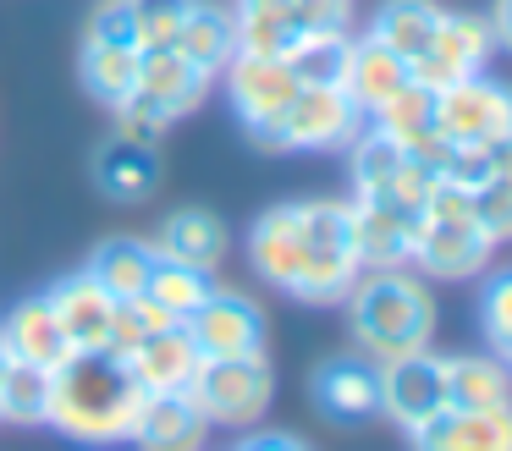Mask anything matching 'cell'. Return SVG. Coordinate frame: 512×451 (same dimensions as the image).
<instances>
[{
  "label": "cell",
  "mask_w": 512,
  "mask_h": 451,
  "mask_svg": "<svg viewBox=\"0 0 512 451\" xmlns=\"http://www.w3.org/2000/svg\"><path fill=\"white\" fill-rule=\"evenodd\" d=\"M254 275L298 303H347L364 264L353 253L342 198H309V204H276L248 231Z\"/></svg>",
  "instance_id": "obj_1"
},
{
  "label": "cell",
  "mask_w": 512,
  "mask_h": 451,
  "mask_svg": "<svg viewBox=\"0 0 512 451\" xmlns=\"http://www.w3.org/2000/svg\"><path fill=\"white\" fill-rule=\"evenodd\" d=\"M138 407H144V385L133 380V369L122 358H111V352H72L50 374L45 424H56L78 446H122V440H133Z\"/></svg>",
  "instance_id": "obj_2"
},
{
  "label": "cell",
  "mask_w": 512,
  "mask_h": 451,
  "mask_svg": "<svg viewBox=\"0 0 512 451\" xmlns=\"http://www.w3.org/2000/svg\"><path fill=\"white\" fill-rule=\"evenodd\" d=\"M435 292L413 270H364L347 292V325L369 363H391L424 352L435 336Z\"/></svg>",
  "instance_id": "obj_3"
},
{
  "label": "cell",
  "mask_w": 512,
  "mask_h": 451,
  "mask_svg": "<svg viewBox=\"0 0 512 451\" xmlns=\"http://www.w3.org/2000/svg\"><path fill=\"white\" fill-rule=\"evenodd\" d=\"M490 259H496V242L474 220V193L435 176L430 198L419 209V226H413L408 270L424 281H474L490 270Z\"/></svg>",
  "instance_id": "obj_4"
},
{
  "label": "cell",
  "mask_w": 512,
  "mask_h": 451,
  "mask_svg": "<svg viewBox=\"0 0 512 451\" xmlns=\"http://www.w3.org/2000/svg\"><path fill=\"white\" fill-rule=\"evenodd\" d=\"M210 83H215V77L199 72V66H193L182 50H144L133 94L116 105V127H133V132L160 138L171 121H182L188 110L204 105Z\"/></svg>",
  "instance_id": "obj_5"
},
{
  "label": "cell",
  "mask_w": 512,
  "mask_h": 451,
  "mask_svg": "<svg viewBox=\"0 0 512 451\" xmlns=\"http://www.w3.org/2000/svg\"><path fill=\"white\" fill-rule=\"evenodd\" d=\"M188 396L210 429H254V424H265L270 402H276V369H270L265 352L204 358L199 374L188 380Z\"/></svg>",
  "instance_id": "obj_6"
},
{
  "label": "cell",
  "mask_w": 512,
  "mask_h": 451,
  "mask_svg": "<svg viewBox=\"0 0 512 451\" xmlns=\"http://www.w3.org/2000/svg\"><path fill=\"white\" fill-rule=\"evenodd\" d=\"M435 132L457 149H496L501 138H512V83L479 72L435 88Z\"/></svg>",
  "instance_id": "obj_7"
},
{
  "label": "cell",
  "mask_w": 512,
  "mask_h": 451,
  "mask_svg": "<svg viewBox=\"0 0 512 451\" xmlns=\"http://www.w3.org/2000/svg\"><path fill=\"white\" fill-rule=\"evenodd\" d=\"M221 77H226V94H232L243 132L259 149H276V127L287 116L292 94H298V77L281 66V55H243V50L226 61Z\"/></svg>",
  "instance_id": "obj_8"
},
{
  "label": "cell",
  "mask_w": 512,
  "mask_h": 451,
  "mask_svg": "<svg viewBox=\"0 0 512 451\" xmlns=\"http://www.w3.org/2000/svg\"><path fill=\"white\" fill-rule=\"evenodd\" d=\"M182 330L193 336L199 358H248L265 352V308L237 286H210L199 308L182 319Z\"/></svg>",
  "instance_id": "obj_9"
},
{
  "label": "cell",
  "mask_w": 512,
  "mask_h": 451,
  "mask_svg": "<svg viewBox=\"0 0 512 451\" xmlns=\"http://www.w3.org/2000/svg\"><path fill=\"white\" fill-rule=\"evenodd\" d=\"M496 55V39H490V22L474 17V11H441L424 55L413 61V77L430 88L463 83V77H479Z\"/></svg>",
  "instance_id": "obj_10"
},
{
  "label": "cell",
  "mask_w": 512,
  "mask_h": 451,
  "mask_svg": "<svg viewBox=\"0 0 512 451\" xmlns=\"http://www.w3.org/2000/svg\"><path fill=\"white\" fill-rule=\"evenodd\" d=\"M364 116L342 88H298L276 127V149H347Z\"/></svg>",
  "instance_id": "obj_11"
},
{
  "label": "cell",
  "mask_w": 512,
  "mask_h": 451,
  "mask_svg": "<svg viewBox=\"0 0 512 451\" xmlns=\"http://www.w3.org/2000/svg\"><path fill=\"white\" fill-rule=\"evenodd\" d=\"M441 407H446V374H441V358H435L430 347L380 363V413H386L402 435L430 424Z\"/></svg>",
  "instance_id": "obj_12"
},
{
  "label": "cell",
  "mask_w": 512,
  "mask_h": 451,
  "mask_svg": "<svg viewBox=\"0 0 512 451\" xmlns=\"http://www.w3.org/2000/svg\"><path fill=\"white\" fill-rule=\"evenodd\" d=\"M413 226H419L413 209L380 204V198H353L347 204V231H353V253L364 270H408Z\"/></svg>",
  "instance_id": "obj_13"
},
{
  "label": "cell",
  "mask_w": 512,
  "mask_h": 451,
  "mask_svg": "<svg viewBox=\"0 0 512 451\" xmlns=\"http://www.w3.org/2000/svg\"><path fill=\"white\" fill-rule=\"evenodd\" d=\"M369 127H380L402 154H413V160H424V165H441L446 149H452V143L435 132V88L419 83V77H408V83L369 116Z\"/></svg>",
  "instance_id": "obj_14"
},
{
  "label": "cell",
  "mask_w": 512,
  "mask_h": 451,
  "mask_svg": "<svg viewBox=\"0 0 512 451\" xmlns=\"http://www.w3.org/2000/svg\"><path fill=\"white\" fill-rule=\"evenodd\" d=\"M0 358L34 363V369H45V374H56L61 363L72 358V341H67V330H61L50 297H28V303H17L12 314L0 319Z\"/></svg>",
  "instance_id": "obj_15"
},
{
  "label": "cell",
  "mask_w": 512,
  "mask_h": 451,
  "mask_svg": "<svg viewBox=\"0 0 512 451\" xmlns=\"http://www.w3.org/2000/svg\"><path fill=\"white\" fill-rule=\"evenodd\" d=\"M413 451H512V407H441L430 424L408 429Z\"/></svg>",
  "instance_id": "obj_16"
},
{
  "label": "cell",
  "mask_w": 512,
  "mask_h": 451,
  "mask_svg": "<svg viewBox=\"0 0 512 451\" xmlns=\"http://www.w3.org/2000/svg\"><path fill=\"white\" fill-rule=\"evenodd\" d=\"M94 182H100V193L122 198V204L149 198L160 187L155 138H149V132H133V127H116L111 138L100 143V154H94Z\"/></svg>",
  "instance_id": "obj_17"
},
{
  "label": "cell",
  "mask_w": 512,
  "mask_h": 451,
  "mask_svg": "<svg viewBox=\"0 0 512 451\" xmlns=\"http://www.w3.org/2000/svg\"><path fill=\"white\" fill-rule=\"evenodd\" d=\"M320 413H331L336 424H358V418L380 413V363H369L364 352H347V358H325L309 380Z\"/></svg>",
  "instance_id": "obj_18"
},
{
  "label": "cell",
  "mask_w": 512,
  "mask_h": 451,
  "mask_svg": "<svg viewBox=\"0 0 512 451\" xmlns=\"http://www.w3.org/2000/svg\"><path fill=\"white\" fill-rule=\"evenodd\" d=\"M50 308H56L61 330H67L72 352H105V336H111V314H116V297L94 281L89 270L67 275V281L50 286Z\"/></svg>",
  "instance_id": "obj_19"
},
{
  "label": "cell",
  "mask_w": 512,
  "mask_h": 451,
  "mask_svg": "<svg viewBox=\"0 0 512 451\" xmlns=\"http://www.w3.org/2000/svg\"><path fill=\"white\" fill-rule=\"evenodd\" d=\"M408 77H413V66L402 61V55H391L386 44L369 39V33H353V44H347V66H342V94L358 105L364 121L375 116V110L386 105Z\"/></svg>",
  "instance_id": "obj_20"
},
{
  "label": "cell",
  "mask_w": 512,
  "mask_h": 451,
  "mask_svg": "<svg viewBox=\"0 0 512 451\" xmlns=\"http://www.w3.org/2000/svg\"><path fill=\"white\" fill-rule=\"evenodd\" d=\"M204 440H210V424H204V413L193 407L188 391L144 396L138 424H133L138 451H204Z\"/></svg>",
  "instance_id": "obj_21"
},
{
  "label": "cell",
  "mask_w": 512,
  "mask_h": 451,
  "mask_svg": "<svg viewBox=\"0 0 512 451\" xmlns=\"http://www.w3.org/2000/svg\"><path fill=\"white\" fill-rule=\"evenodd\" d=\"M441 374H446V407H463V413L512 407V369L501 352H457V358H441Z\"/></svg>",
  "instance_id": "obj_22"
},
{
  "label": "cell",
  "mask_w": 512,
  "mask_h": 451,
  "mask_svg": "<svg viewBox=\"0 0 512 451\" xmlns=\"http://www.w3.org/2000/svg\"><path fill=\"white\" fill-rule=\"evenodd\" d=\"M149 248H155V259L188 264V270H215L226 259V226L210 209H177V215L160 220Z\"/></svg>",
  "instance_id": "obj_23"
},
{
  "label": "cell",
  "mask_w": 512,
  "mask_h": 451,
  "mask_svg": "<svg viewBox=\"0 0 512 451\" xmlns=\"http://www.w3.org/2000/svg\"><path fill=\"white\" fill-rule=\"evenodd\" d=\"M199 363L204 358H199V347H193V336L182 325H171V330H160L155 341H144V347L127 358V369L144 385V396H160V391H188Z\"/></svg>",
  "instance_id": "obj_24"
},
{
  "label": "cell",
  "mask_w": 512,
  "mask_h": 451,
  "mask_svg": "<svg viewBox=\"0 0 512 451\" xmlns=\"http://www.w3.org/2000/svg\"><path fill=\"white\" fill-rule=\"evenodd\" d=\"M171 50H182L199 72L221 77L226 61L237 55V28H232V11L215 6V0H188V17H182L177 28V44Z\"/></svg>",
  "instance_id": "obj_25"
},
{
  "label": "cell",
  "mask_w": 512,
  "mask_h": 451,
  "mask_svg": "<svg viewBox=\"0 0 512 451\" xmlns=\"http://www.w3.org/2000/svg\"><path fill=\"white\" fill-rule=\"evenodd\" d=\"M446 6H435V0H380L375 11H369V39H380L391 55H402V61H419L424 44H430L435 22H441Z\"/></svg>",
  "instance_id": "obj_26"
},
{
  "label": "cell",
  "mask_w": 512,
  "mask_h": 451,
  "mask_svg": "<svg viewBox=\"0 0 512 451\" xmlns=\"http://www.w3.org/2000/svg\"><path fill=\"white\" fill-rule=\"evenodd\" d=\"M138 61L144 50L138 44H105V39H83V55H78V72H83V88L100 99L105 110H116L138 83Z\"/></svg>",
  "instance_id": "obj_27"
},
{
  "label": "cell",
  "mask_w": 512,
  "mask_h": 451,
  "mask_svg": "<svg viewBox=\"0 0 512 451\" xmlns=\"http://www.w3.org/2000/svg\"><path fill=\"white\" fill-rule=\"evenodd\" d=\"M232 28L243 55H281L298 39L292 0H232Z\"/></svg>",
  "instance_id": "obj_28"
},
{
  "label": "cell",
  "mask_w": 512,
  "mask_h": 451,
  "mask_svg": "<svg viewBox=\"0 0 512 451\" xmlns=\"http://www.w3.org/2000/svg\"><path fill=\"white\" fill-rule=\"evenodd\" d=\"M89 275L111 297H138V292H149V275H155V248L138 237H111L94 248Z\"/></svg>",
  "instance_id": "obj_29"
},
{
  "label": "cell",
  "mask_w": 512,
  "mask_h": 451,
  "mask_svg": "<svg viewBox=\"0 0 512 451\" xmlns=\"http://www.w3.org/2000/svg\"><path fill=\"white\" fill-rule=\"evenodd\" d=\"M347 44H353V33H298L281 50V66L298 77V88H342Z\"/></svg>",
  "instance_id": "obj_30"
},
{
  "label": "cell",
  "mask_w": 512,
  "mask_h": 451,
  "mask_svg": "<svg viewBox=\"0 0 512 451\" xmlns=\"http://www.w3.org/2000/svg\"><path fill=\"white\" fill-rule=\"evenodd\" d=\"M50 413V374L34 363L0 358V424H45Z\"/></svg>",
  "instance_id": "obj_31"
},
{
  "label": "cell",
  "mask_w": 512,
  "mask_h": 451,
  "mask_svg": "<svg viewBox=\"0 0 512 451\" xmlns=\"http://www.w3.org/2000/svg\"><path fill=\"white\" fill-rule=\"evenodd\" d=\"M171 325H177V319H171L149 292H138V297H116V314H111V336H105V352L127 363L138 347H144V341H155L160 330H171Z\"/></svg>",
  "instance_id": "obj_32"
},
{
  "label": "cell",
  "mask_w": 512,
  "mask_h": 451,
  "mask_svg": "<svg viewBox=\"0 0 512 451\" xmlns=\"http://www.w3.org/2000/svg\"><path fill=\"white\" fill-rule=\"evenodd\" d=\"M402 160H408V154H402L380 127H358V138L347 143V171H353L358 198H364V193H380V187L391 182V171H397Z\"/></svg>",
  "instance_id": "obj_33"
},
{
  "label": "cell",
  "mask_w": 512,
  "mask_h": 451,
  "mask_svg": "<svg viewBox=\"0 0 512 451\" xmlns=\"http://www.w3.org/2000/svg\"><path fill=\"white\" fill-rule=\"evenodd\" d=\"M210 286H215L210 270H188V264H171V259H155V275H149V297H155L177 325L210 297Z\"/></svg>",
  "instance_id": "obj_34"
},
{
  "label": "cell",
  "mask_w": 512,
  "mask_h": 451,
  "mask_svg": "<svg viewBox=\"0 0 512 451\" xmlns=\"http://www.w3.org/2000/svg\"><path fill=\"white\" fill-rule=\"evenodd\" d=\"M127 11H133L138 50H171L182 17H188V0H127Z\"/></svg>",
  "instance_id": "obj_35"
},
{
  "label": "cell",
  "mask_w": 512,
  "mask_h": 451,
  "mask_svg": "<svg viewBox=\"0 0 512 451\" xmlns=\"http://www.w3.org/2000/svg\"><path fill=\"white\" fill-rule=\"evenodd\" d=\"M479 319H485L490 352L507 358V352H512V264L485 281V292H479Z\"/></svg>",
  "instance_id": "obj_36"
},
{
  "label": "cell",
  "mask_w": 512,
  "mask_h": 451,
  "mask_svg": "<svg viewBox=\"0 0 512 451\" xmlns=\"http://www.w3.org/2000/svg\"><path fill=\"white\" fill-rule=\"evenodd\" d=\"M474 220L479 231H485L490 242H512V187L496 182V176H485V182L474 187Z\"/></svg>",
  "instance_id": "obj_37"
},
{
  "label": "cell",
  "mask_w": 512,
  "mask_h": 451,
  "mask_svg": "<svg viewBox=\"0 0 512 451\" xmlns=\"http://www.w3.org/2000/svg\"><path fill=\"white\" fill-rule=\"evenodd\" d=\"M298 33H353V0H292Z\"/></svg>",
  "instance_id": "obj_38"
},
{
  "label": "cell",
  "mask_w": 512,
  "mask_h": 451,
  "mask_svg": "<svg viewBox=\"0 0 512 451\" xmlns=\"http://www.w3.org/2000/svg\"><path fill=\"white\" fill-rule=\"evenodd\" d=\"M232 451H309V446L298 435H287V429H243V440Z\"/></svg>",
  "instance_id": "obj_39"
},
{
  "label": "cell",
  "mask_w": 512,
  "mask_h": 451,
  "mask_svg": "<svg viewBox=\"0 0 512 451\" xmlns=\"http://www.w3.org/2000/svg\"><path fill=\"white\" fill-rule=\"evenodd\" d=\"M490 39H496V50L512 55V0H496V11H490Z\"/></svg>",
  "instance_id": "obj_40"
},
{
  "label": "cell",
  "mask_w": 512,
  "mask_h": 451,
  "mask_svg": "<svg viewBox=\"0 0 512 451\" xmlns=\"http://www.w3.org/2000/svg\"><path fill=\"white\" fill-rule=\"evenodd\" d=\"M490 176L512 187V138H501L496 149H490Z\"/></svg>",
  "instance_id": "obj_41"
},
{
  "label": "cell",
  "mask_w": 512,
  "mask_h": 451,
  "mask_svg": "<svg viewBox=\"0 0 512 451\" xmlns=\"http://www.w3.org/2000/svg\"><path fill=\"white\" fill-rule=\"evenodd\" d=\"M507 369H512V352H507Z\"/></svg>",
  "instance_id": "obj_42"
}]
</instances>
